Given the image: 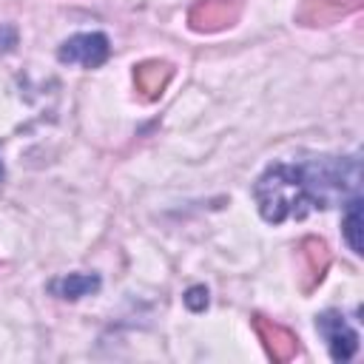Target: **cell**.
<instances>
[{
    "mask_svg": "<svg viewBox=\"0 0 364 364\" xmlns=\"http://www.w3.org/2000/svg\"><path fill=\"white\" fill-rule=\"evenodd\" d=\"M358 156H313L301 162H273L253 185V199L264 222L282 225L304 219L310 210L333 208L358 196Z\"/></svg>",
    "mask_w": 364,
    "mask_h": 364,
    "instance_id": "6da1fadb",
    "label": "cell"
},
{
    "mask_svg": "<svg viewBox=\"0 0 364 364\" xmlns=\"http://www.w3.org/2000/svg\"><path fill=\"white\" fill-rule=\"evenodd\" d=\"M111 54V46H108V37L100 34V31H82V34H74L68 37L60 48H57V57L63 63H74V65H85V68H97L108 60Z\"/></svg>",
    "mask_w": 364,
    "mask_h": 364,
    "instance_id": "7a4b0ae2",
    "label": "cell"
},
{
    "mask_svg": "<svg viewBox=\"0 0 364 364\" xmlns=\"http://www.w3.org/2000/svg\"><path fill=\"white\" fill-rule=\"evenodd\" d=\"M316 327L327 338V347H330L333 361H350L355 355V350H358V333L347 324V318L338 310H324L321 316H316Z\"/></svg>",
    "mask_w": 364,
    "mask_h": 364,
    "instance_id": "3957f363",
    "label": "cell"
},
{
    "mask_svg": "<svg viewBox=\"0 0 364 364\" xmlns=\"http://www.w3.org/2000/svg\"><path fill=\"white\" fill-rule=\"evenodd\" d=\"M239 17L236 0H202L191 9V28L193 31H219Z\"/></svg>",
    "mask_w": 364,
    "mask_h": 364,
    "instance_id": "277c9868",
    "label": "cell"
},
{
    "mask_svg": "<svg viewBox=\"0 0 364 364\" xmlns=\"http://www.w3.org/2000/svg\"><path fill=\"white\" fill-rule=\"evenodd\" d=\"M256 333H259V338L264 341V347H267V353L273 355V358H279V361H287L293 353H296V336L293 333H287L284 327H279V324H273V321H267V318H262V316H256Z\"/></svg>",
    "mask_w": 364,
    "mask_h": 364,
    "instance_id": "5b68a950",
    "label": "cell"
},
{
    "mask_svg": "<svg viewBox=\"0 0 364 364\" xmlns=\"http://www.w3.org/2000/svg\"><path fill=\"white\" fill-rule=\"evenodd\" d=\"M134 80H136V88L142 91V97L145 100H154L168 85L171 65L168 63H159V60H148V63H142V65L134 68Z\"/></svg>",
    "mask_w": 364,
    "mask_h": 364,
    "instance_id": "8992f818",
    "label": "cell"
},
{
    "mask_svg": "<svg viewBox=\"0 0 364 364\" xmlns=\"http://www.w3.org/2000/svg\"><path fill=\"white\" fill-rule=\"evenodd\" d=\"M48 290L57 296V299H82L94 290H100V279L94 273H68V276H60V279H51L48 282Z\"/></svg>",
    "mask_w": 364,
    "mask_h": 364,
    "instance_id": "52a82bcc",
    "label": "cell"
},
{
    "mask_svg": "<svg viewBox=\"0 0 364 364\" xmlns=\"http://www.w3.org/2000/svg\"><path fill=\"white\" fill-rule=\"evenodd\" d=\"M301 264H304V273L313 276V282H321L327 264H330V256H327V247L324 242L318 239H304L301 242Z\"/></svg>",
    "mask_w": 364,
    "mask_h": 364,
    "instance_id": "ba28073f",
    "label": "cell"
},
{
    "mask_svg": "<svg viewBox=\"0 0 364 364\" xmlns=\"http://www.w3.org/2000/svg\"><path fill=\"white\" fill-rule=\"evenodd\" d=\"M358 230H361V196H353L347 202V213H344V236H347V245L353 253H361Z\"/></svg>",
    "mask_w": 364,
    "mask_h": 364,
    "instance_id": "9c48e42d",
    "label": "cell"
},
{
    "mask_svg": "<svg viewBox=\"0 0 364 364\" xmlns=\"http://www.w3.org/2000/svg\"><path fill=\"white\" fill-rule=\"evenodd\" d=\"M185 304L191 307V310H205L208 307V290L202 287V284H196V287H191L188 293H185Z\"/></svg>",
    "mask_w": 364,
    "mask_h": 364,
    "instance_id": "30bf717a",
    "label": "cell"
},
{
    "mask_svg": "<svg viewBox=\"0 0 364 364\" xmlns=\"http://www.w3.org/2000/svg\"><path fill=\"white\" fill-rule=\"evenodd\" d=\"M0 179H3V162H0Z\"/></svg>",
    "mask_w": 364,
    "mask_h": 364,
    "instance_id": "8fae6325",
    "label": "cell"
}]
</instances>
